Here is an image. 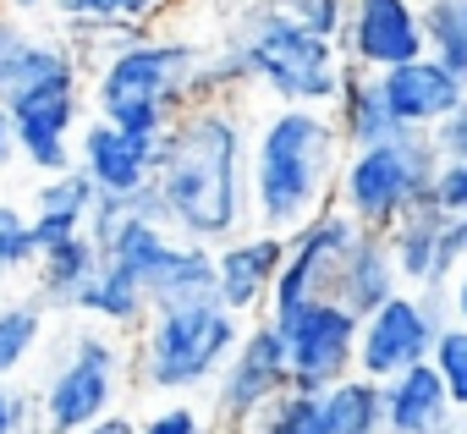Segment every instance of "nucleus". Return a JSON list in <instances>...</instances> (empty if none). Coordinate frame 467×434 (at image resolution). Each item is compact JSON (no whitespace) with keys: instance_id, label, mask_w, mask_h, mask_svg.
<instances>
[{"instance_id":"nucleus-1","label":"nucleus","mask_w":467,"mask_h":434,"mask_svg":"<svg viewBox=\"0 0 467 434\" xmlns=\"http://www.w3.org/2000/svg\"><path fill=\"white\" fill-rule=\"evenodd\" d=\"M248 138L254 121L243 99L187 105L160 138L154 192L165 209V232L198 248H220L254 232L248 209Z\"/></svg>"},{"instance_id":"nucleus-2","label":"nucleus","mask_w":467,"mask_h":434,"mask_svg":"<svg viewBox=\"0 0 467 434\" xmlns=\"http://www.w3.org/2000/svg\"><path fill=\"white\" fill-rule=\"evenodd\" d=\"M347 143L330 110L314 105H270L254 116L248 138V209L254 232L292 237L325 209H336Z\"/></svg>"},{"instance_id":"nucleus-3","label":"nucleus","mask_w":467,"mask_h":434,"mask_svg":"<svg viewBox=\"0 0 467 434\" xmlns=\"http://www.w3.org/2000/svg\"><path fill=\"white\" fill-rule=\"evenodd\" d=\"M209 45L176 39V34H143L138 45L105 56L88 72V110L132 138L160 143L171 121L192 105V72Z\"/></svg>"},{"instance_id":"nucleus-4","label":"nucleus","mask_w":467,"mask_h":434,"mask_svg":"<svg viewBox=\"0 0 467 434\" xmlns=\"http://www.w3.org/2000/svg\"><path fill=\"white\" fill-rule=\"evenodd\" d=\"M243 330L248 325L231 308H220L214 297L182 303V308H154L132 336V385L160 401H187L220 379Z\"/></svg>"},{"instance_id":"nucleus-5","label":"nucleus","mask_w":467,"mask_h":434,"mask_svg":"<svg viewBox=\"0 0 467 434\" xmlns=\"http://www.w3.org/2000/svg\"><path fill=\"white\" fill-rule=\"evenodd\" d=\"M225 39L237 45L254 94H270L275 105H314V110L336 105L341 78H347V61H341L336 39H319V34L275 17L265 0H254V6L231 23Z\"/></svg>"},{"instance_id":"nucleus-6","label":"nucleus","mask_w":467,"mask_h":434,"mask_svg":"<svg viewBox=\"0 0 467 434\" xmlns=\"http://www.w3.org/2000/svg\"><path fill=\"white\" fill-rule=\"evenodd\" d=\"M127 385H132V341H121L105 325L72 330L56 346L45 379L34 385L39 434H83L88 423L121 412Z\"/></svg>"},{"instance_id":"nucleus-7","label":"nucleus","mask_w":467,"mask_h":434,"mask_svg":"<svg viewBox=\"0 0 467 434\" xmlns=\"http://www.w3.org/2000/svg\"><path fill=\"white\" fill-rule=\"evenodd\" d=\"M440 170V149L429 132H401L374 149H347L336 176V209L352 214L358 232H390L401 214H412L429 198V181Z\"/></svg>"},{"instance_id":"nucleus-8","label":"nucleus","mask_w":467,"mask_h":434,"mask_svg":"<svg viewBox=\"0 0 467 434\" xmlns=\"http://www.w3.org/2000/svg\"><path fill=\"white\" fill-rule=\"evenodd\" d=\"M292 390V363H286V336L275 319H248L237 352H231V363L220 368V379L203 390L209 396V423L220 434H243L254 429V418L281 396Z\"/></svg>"},{"instance_id":"nucleus-9","label":"nucleus","mask_w":467,"mask_h":434,"mask_svg":"<svg viewBox=\"0 0 467 434\" xmlns=\"http://www.w3.org/2000/svg\"><path fill=\"white\" fill-rule=\"evenodd\" d=\"M352 243H358V226H352V214H341V209H325L319 221H308L303 232H292L265 319L286 325V319H297L303 308L330 303L336 286H341V264H347Z\"/></svg>"},{"instance_id":"nucleus-10","label":"nucleus","mask_w":467,"mask_h":434,"mask_svg":"<svg viewBox=\"0 0 467 434\" xmlns=\"http://www.w3.org/2000/svg\"><path fill=\"white\" fill-rule=\"evenodd\" d=\"M6 116H12V132H17V160L28 170H39V176L72 170L78 132L88 121V72H67V78L23 94Z\"/></svg>"},{"instance_id":"nucleus-11","label":"nucleus","mask_w":467,"mask_h":434,"mask_svg":"<svg viewBox=\"0 0 467 434\" xmlns=\"http://www.w3.org/2000/svg\"><path fill=\"white\" fill-rule=\"evenodd\" d=\"M286 336V363H292V390L325 396L330 385H341L347 374H358V314L330 303L303 308L297 319L281 325Z\"/></svg>"},{"instance_id":"nucleus-12","label":"nucleus","mask_w":467,"mask_h":434,"mask_svg":"<svg viewBox=\"0 0 467 434\" xmlns=\"http://www.w3.org/2000/svg\"><path fill=\"white\" fill-rule=\"evenodd\" d=\"M336 50L358 72H396L423 56V0H347Z\"/></svg>"},{"instance_id":"nucleus-13","label":"nucleus","mask_w":467,"mask_h":434,"mask_svg":"<svg viewBox=\"0 0 467 434\" xmlns=\"http://www.w3.org/2000/svg\"><path fill=\"white\" fill-rule=\"evenodd\" d=\"M440 330H445V325L423 308V297L401 286L390 303H379L368 319H358V374L385 385V379H396L401 368L429 363Z\"/></svg>"},{"instance_id":"nucleus-14","label":"nucleus","mask_w":467,"mask_h":434,"mask_svg":"<svg viewBox=\"0 0 467 434\" xmlns=\"http://www.w3.org/2000/svg\"><path fill=\"white\" fill-rule=\"evenodd\" d=\"M286 259V237L275 232H243L214 248V303L231 308L243 325L270 314V292Z\"/></svg>"},{"instance_id":"nucleus-15","label":"nucleus","mask_w":467,"mask_h":434,"mask_svg":"<svg viewBox=\"0 0 467 434\" xmlns=\"http://www.w3.org/2000/svg\"><path fill=\"white\" fill-rule=\"evenodd\" d=\"M67 72H88L72 45L61 34H45V28H28L23 17H0V110H12L23 94L67 78Z\"/></svg>"},{"instance_id":"nucleus-16","label":"nucleus","mask_w":467,"mask_h":434,"mask_svg":"<svg viewBox=\"0 0 467 434\" xmlns=\"http://www.w3.org/2000/svg\"><path fill=\"white\" fill-rule=\"evenodd\" d=\"M154 160H160V143L132 138V132H121V127H110L99 116L83 121L78 154H72V165L94 181V192H110V198H132L138 187H149L154 181Z\"/></svg>"},{"instance_id":"nucleus-17","label":"nucleus","mask_w":467,"mask_h":434,"mask_svg":"<svg viewBox=\"0 0 467 434\" xmlns=\"http://www.w3.org/2000/svg\"><path fill=\"white\" fill-rule=\"evenodd\" d=\"M445 232H451V214H440L434 203H418L412 214H401V221L385 232L396 275H401L407 292H445L451 286L456 264L445 253Z\"/></svg>"},{"instance_id":"nucleus-18","label":"nucleus","mask_w":467,"mask_h":434,"mask_svg":"<svg viewBox=\"0 0 467 434\" xmlns=\"http://www.w3.org/2000/svg\"><path fill=\"white\" fill-rule=\"evenodd\" d=\"M379 94H385L390 116L401 121V132H434V127L462 105L467 88H462L440 61L418 56V61H407V67H396V72H379Z\"/></svg>"},{"instance_id":"nucleus-19","label":"nucleus","mask_w":467,"mask_h":434,"mask_svg":"<svg viewBox=\"0 0 467 434\" xmlns=\"http://www.w3.org/2000/svg\"><path fill=\"white\" fill-rule=\"evenodd\" d=\"M379 396H385V434H451L456 407L429 363L401 368L396 379L379 385Z\"/></svg>"},{"instance_id":"nucleus-20","label":"nucleus","mask_w":467,"mask_h":434,"mask_svg":"<svg viewBox=\"0 0 467 434\" xmlns=\"http://www.w3.org/2000/svg\"><path fill=\"white\" fill-rule=\"evenodd\" d=\"M94 203H99V192H94V181H88L78 165H72V170H61V176H39V187H34V198H28V226H34V243H39V248H50V243H67V237L88 232Z\"/></svg>"},{"instance_id":"nucleus-21","label":"nucleus","mask_w":467,"mask_h":434,"mask_svg":"<svg viewBox=\"0 0 467 434\" xmlns=\"http://www.w3.org/2000/svg\"><path fill=\"white\" fill-rule=\"evenodd\" d=\"M330 116H336V132H341L347 149H374V143L401 138V121L390 116V105L379 94V78L374 72H358V67H347Z\"/></svg>"},{"instance_id":"nucleus-22","label":"nucleus","mask_w":467,"mask_h":434,"mask_svg":"<svg viewBox=\"0 0 467 434\" xmlns=\"http://www.w3.org/2000/svg\"><path fill=\"white\" fill-rule=\"evenodd\" d=\"M401 292V275H396V259H390V243L379 232H358L347 264H341V286H336V303L352 308L358 319H368L379 303H390Z\"/></svg>"},{"instance_id":"nucleus-23","label":"nucleus","mask_w":467,"mask_h":434,"mask_svg":"<svg viewBox=\"0 0 467 434\" xmlns=\"http://www.w3.org/2000/svg\"><path fill=\"white\" fill-rule=\"evenodd\" d=\"M99 264H105V253H99V243H94L88 232L39 248L34 275H39V297H45V308H72V303L88 292V281L99 275Z\"/></svg>"},{"instance_id":"nucleus-24","label":"nucleus","mask_w":467,"mask_h":434,"mask_svg":"<svg viewBox=\"0 0 467 434\" xmlns=\"http://www.w3.org/2000/svg\"><path fill=\"white\" fill-rule=\"evenodd\" d=\"M83 319H94V325H105V330H116V336H138V325L149 319V297H143V286L121 270V264H99V275L88 281V292L72 303Z\"/></svg>"},{"instance_id":"nucleus-25","label":"nucleus","mask_w":467,"mask_h":434,"mask_svg":"<svg viewBox=\"0 0 467 434\" xmlns=\"http://www.w3.org/2000/svg\"><path fill=\"white\" fill-rule=\"evenodd\" d=\"M176 0H50L56 28H110V34H149Z\"/></svg>"},{"instance_id":"nucleus-26","label":"nucleus","mask_w":467,"mask_h":434,"mask_svg":"<svg viewBox=\"0 0 467 434\" xmlns=\"http://www.w3.org/2000/svg\"><path fill=\"white\" fill-rule=\"evenodd\" d=\"M50 336L45 297H6L0 303V385H17V374L39 357Z\"/></svg>"},{"instance_id":"nucleus-27","label":"nucleus","mask_w":467,"mask_h":434,"mask_svg":"<svg viewBox=\"0 0 467 434\" xmlns=\"http://www.w3.org/2000/svg\"><path fill=\"white\" fill-rule=\"evenodd\" d=\"M325 429L330 434H385V396L379 379L347 374L341 385L325 390Z\"/></svg>"},{"instance_id":"nucleus-28","label":"nucleus","mask_w":467,"mask_h":434,"mask_svg":"<svg viewBox=\"0 0 467 434\" xmlns=\"http://www.w3.org/2000/svg\"><path fill=\"white\" fill-rule=\"evenodd\" d=\"M423 56L467 88V0H423Z\"/></svg>"},{"instance_id":"nucleus-29","label":"nucleus","mask_w":467,"mask_h":434,"mask_svg":"<svg viewBox=\"0 0 467 434\" xmlns=\"http://www.w3.org/2000/svg\"><path fill=\"white\" fill-rule=\"evenodd\" d=\"M243 94H254V88H248V67H243L237 45H231V39L209 45V50H203V61H198V72H192V105L243 99Z\"/></svg>"},{"instance_id":"nucleus-30","label":"nucleus","mask_w":467,"mask_h":434,"mask_svg":"<svg viewBox=\"0 0 467 434\" xmlns=\"http://www.w3.org/2000/svg\"><path fill=\"white\" fill-rule=\"evenodd\" d=\"M243 434H330V429H325V396L281 390V396L254 418V429H243Z\"/></svg>"},{"instance_id":"nucleus-31","label":"nucleus","mask_w":467,"mask_h":434,"mask_svg":"<svg viewBox=\"0 0 467 434\" xmlns=\"http://www.w3.org/2000/svg\"><path fill=\"white\" fill-rule=\"evenodd\" d=\"M34 264H39V243H34V226H28V209L0 198V281H12Z\"/></svg>"},{"instance_id":"nucleus-32","label":"nucleus","mask_w":467,"mask_h":434,"mask_svg":"<svg viewBox=\"0 0 467 434\" xmlns=\"http://www.w3.org/2000/svg\"><path fill=\"white\" fill-rule=\"evenodd\" d=\"M429 368L440 374L445 396L456 412H467V325H445L434 336V352H429Z\"/></svg>"},{"instance_id":"nucleus-33","label":"nucleus","mask_w":467,"mask_h":434,"mask_svg":"<svg viewBox=\"0 0 467 434\" xmlns=\"http://www.w3.org/2000/svg\"><path fill=\"white\" fill-rule=\"evenodd\" d=\"M265 6H270L275 17H286V23L319 34V39H336L341 23H347V0H265Z\"/></svg>"},{"instance_id":"nucleus-34","label":"nucleus","mask_w":467,"mask_h":434,"mask_svg":"<svg viewBox=\"0 0 467 434\" xmlns=\"http://www.w3.org/2000/svg\"><path fill=\"white\" fill-rule=\"evenodd\" d=\"M138 434H214V423L198 401H160L149 418H138Z\"/></svg>"},{"instance_id":"nucleus-35","label":"nucleus","mask_w":467,"mask_h":434,"mask_svg":"<svg viewBox=\"0 0 467 434\" xmlns=\"http://www.w3.org/2000/svg\"><path fill=\"white\" fill-rule=\"evenodd\" d=\"M423 203H434L440 214H451V221H456V214H467V165L462 160H440Z\"/></svg>"},{"instance_id":"nucleus-36","label":"nucleus","mask_w":467,"mask_h":434,"mask_svg":"<svg viewBox=\"0 0 467 434\" xmlns=\"http://www.w3.org/2000/svg\"><path fill=\"white\" fill-rule=\"evenodd\" d=\"M429 138H434L440 160H462V165H467V94H462V105H456V110H451Z\"/></svg>"},{"instance_id":"nucleus-37","label":"nucleus","mask_w":467,"mask_h":434,"mask_svg":"<svg viewBox=\"0 0 467 434\" xmlns=\"http://www.w3.org/2000/svg\"><path fill=\"white\" fill-rule=\"evenodd\" d=\"M445 297H451V325H467V259H462V270L451 275Z\"/></svg>"},{"instance_id":"nucleus-38","label":"nucleus","mask_w":467,"mask_h":434,"mask_svg":"<svg viewBox=\"0 0 467 434\" xmlns=\"http://www.w3.org/2000/svg\"><path fill=\"white\" fill-rule=\"evenodd\" d=\"M83 434H138V418H132V412H110V418L88 423Z\"/></svg>"},{"instance_id":"nucleus-39","label":"nucleus","mask_w":467,"mask_h":434,"mask_svg":"<svg viewBox=\"0 0 467 434\" xmlns=\"http://www.w3.org/2000/svg\"><path fill=\"white\" fill-rule=\"evenodd\" d=\"M12 160H17V132H12V116L0 110V176L12 170Z\"/></svg>"},{"instance_id":"nucleus-40","label":"nucleus","mask_w":467,"mask_h":434,"mask_svg":"<svg viewBox=\"0 0 467 434\" xmlns=\"http://www.w3.org/2000/svg\"><path fill=\"white\" fill-rule=\"evenodd\" d=\"M0 434H17V385H0Z\"/></svg>"},{"instance_id":"nucleus-41","label":"nucleus","mask_w":467,"mask_h":434,"mask_svg":"<svg viewBox=\"0 0 467 434\" xmlns=\"http://www.w3.org/2000/svg\"><path fill=\"white\" fill-rule=\"evenodd\" d=\"M12 17H39V12H50V0H0Z\"/></svg>"},{"instance_id":"nucleus-42","label":"nucleus","mask_w":467,"mask_h":434,"mask_svg":"<svg viewBox=\"0 0 467 434\" xmlns=\"http://www.w3.org/2000/svg\"><path fill=\"white\" fill-rule=\"evenodd\" d=\"M0 17H6V6H0Z\"/></svg>"}]
</instances>
